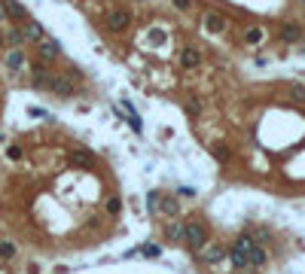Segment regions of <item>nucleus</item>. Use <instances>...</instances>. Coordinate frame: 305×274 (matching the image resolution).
Returning <instances> with one entry per match:
<instances>
[{
    "instance_id": "nucleus-1",
    "label": "nucleus",
    "mask_w": 305,
    "mask_h": 274,
    "mask_svg": "<svg viewBox=\"0 0 305 274\" xmlns=\"http://www.w3.org/2000/svg\"><path fill=\"white\" fill-rule=\"evenodd\" d=\"M186 22L229 46L262 49L305 40V0H171Z\"/></svg>"
},
{
    "instance_id": "nucleus-2",
    "label": "nucleus",
    "mask_w": 305,
    "mask_h": 274,
    "mask_svg": "<svg viewBox=\"0 0 305 274\" xmlns=\"http://www.w3.org/2000/svg\"><path fill=\"white\" fill-rule=\"evenodd\" d=\"M183 229H186V235H183V244H186L189 250H195V253H199L205 244H211V241H208V229H205V223H202V219H189V223H183Z\"/></svg>"
}]
</instances>
